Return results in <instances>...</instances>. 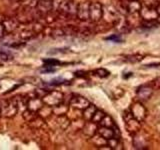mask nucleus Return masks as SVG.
Returning a JSON list of instances; mask_svg holds the SVG:
<instances>
[{
    "instance_id": "obj_15",
    "label": "nucleus",
    "mask_w": 160,
    "mask_h": 150,
    "mask_svg": "<svg viewBox=\"0 0 160 150\" xmlns=\"http://www.w3.org/2000/svg\"><path fill=\"white\" fill-rule=\"evenodd\" d=\"M43 106H44V103L42 101V99L38 98V97L29 98L27 100V103H26L27 109L31 110V111H34V112H38Z\"/></svg>"
},
{
    "instance_id": "obj_14",
    "label": "nucleus",
    "mask_w": 160,
    "mask_h": 150,
    "mask_svg": "<svg viewBox=\"0 0 160 150\" xmlns=\"http://www.w3.org/2000/svg\"><path fill=\"white\" fill-rule=\"evenodd\" d=\"M19 22L17 21L16 18H11V17H6L4 19V21L2 22L4 32L6 34H11L14 32L19 26Z\"/></svg>"
},
{
    "instance_id": "obj_39",
    "label": "nucleus",
    "mask_w": 160,
    "mask_h": 150,
    "mask_svg": "<svg viewBox=\"0 0 160 150\" xmlns=\"http://www.w3.org/2000/svg\"><path fill=\"white\" fill-rule=\"evenodd\" d=\"M158 66H160V63H151V64L145 65V67H147V68H150V67H158Z\"/></svg>"
},
{
    "instance_id": "obj_22",
    "label": "nucleus",
    "mask_w": 160,
    "mask_h": 150,
    "mask_svg": "<svg viewBox=\"0 0 160 150\" xmlns=\"http://www.w3.org/2000/svg\"><path fill=\"white\" fill-rule=\"evenodd\" d=\"M56 121H57L58 126L61 128L62 130L67 129V127L70 125V120L66 116V114H64V115H58Z\"/></svg>"
},
{
    "instance_id": "obj_6",
    "label": "nucleus",
    "mask_w": 160,
    "mask_h": 150,
    "mask_svg": "<svg viewBox=\"0 0 160 150\" xmlns=\"http://www.w3.org/2000/svg\"><path fill=\"white\" fill-rule=\"evenodd\" d=\"M0 110H1V116L6 118H12L17 114L18 106L12 99H9L3 102V104L0 106Z\"/></svg>"
},
{
    "instance_id": "obj_4",
    "label": "nucleus",
    "mask_w": 160,
    "mask_h": 150,
    "mask_svg": "<svg viewBox=\"0 0 160 150\" xmlns=\"http://www.w3.org/2000/svg\"><path fill=\"white\" fill-rule=\"evenodd\" d=\"M45 105L49 107H54L61 104L64 99V94L58 90H49V91L41 98Z\"/></svg>"
},
{
    "instance_id": "obj_34",
    "label": "nucleus",
    "mask_w": 160,
    "mask_h": 150,
    "mask_svg": "<svg viewBox=\"0 0 160 150\" xmlns=\"http://www.w3.org/2000/svg\"><path fill=\"white\" fill-rule=\"evenodd\" d=\"M105 40H107V41H112L115 43H121L122 42V38L118 34H114V35H111V36H109V37H106Z\"/></svg>"
},
{
    "instance_id": "obj_41",
    "label": "nucleus",
    "mask_w": 160,
    "mask_h": 150,
    "mask_svg": "<svg viewBox=\"0 0 160 150\" xmlns=\"http://www.w3.org/2000/svg\"><path fill=\"white\" fill-rule=\"evenodd\" d=\"M155 10H156V12L158 14V16H160V2L156 5V7H155Z\"/></svg>"
},
{
    "instance_id": "obj_21",
    "label": "nucleus",
    "mask_w": 160,
    "mask_h": 150,
    "mask_svg": "<svg viewBox=\"0 0 160 150\" xmlns=\"http://www.w3.org/2000/svg\"><path fill=\"white\" fill-rule=\"evenodd\" d=\"M143 59H144V55L139 54V53H135V54H130V55H127V56H125L124 61L134 64V63H138L140 61H142Z\"/></svg>"
},
{
    "instance_id": "obj_5",
    "label": "nucleus",
    "mask_w": 160,
    "mask_h": 150,
    "mask_svg": "<svg viewBox=\"0 0 160 150\" xmlns=\"http://www.w3.org/2000/svg\"><path fill=\"white\" fill-rule=\"evenodd\" d=\"M129 110H130V112H131L132 116L134 118H136L140 122H143L147 117V114H148L147 109L141 101H137L133 103Z\"/></svg>"
},
{
    "instance_id": "obj_1",
    "label": "nucleus",
    "mask_w": 160,
    "mask_h": 150,
    "mask_svg": "<svg viewBox=\"0 0 160 150\" xmlns=\"http://www.w3.org/2000/svg\"><path fill=\"white\" fill-rule=\"evenodd\" d=\"M77 5L78 3L74 0H62L58 4L57 12L66 19H74L77 14Z\"/></svg>"
},
{
    "instance_id": "obj_24",
    "label": "nucleus",
    "mask_w": 160,
    "mask_h": 150,
    "mask_svg": "<svg viewBox=\"0 0 160 150\" xmlns=\"http://www.w3.org/2000/svg\"><path fill=\"white\" fill-rule=\"evenodd\" d=\"M99 125L100 126H105V127H110V128H114L116 125H115L113 119L109 116V115H106L105 114V116L102 118L101 121L99 122Z\"/></svg>"
},
{
    "instance_id": "obj_19",
    "label": "nucleus",
    "mask_w": 160,
    "mask_h": 150,
    "mask_svg": "<svg viewBox=\"0 0 160 150\" xmlns=\"http://www.w3.org/2000/svg\"><path fill=\"white\" fill-rule=\"evenodd\" d=\"M97 133L102 136L104 139H110L112 137H115V133H114V129L110 128V127H105V126H99L97 128Z\"/></svg>"
},
{
    "instance_id": "obj_45",
    "label": "nucleus",
    "mask_w": 160,
    "mask_h": 150,
    "mask_svg": "<svg viewBox=\"0 0 160 150\" xmlns=\"http://www.w3.org/2000/svg\"><path fill=\"white\" fill-rule=\"evenodd\" d=\"M121 1H123V2H128V1H130V0H121Z\"/></svg>"
},
{
    "instance_id": "obj_3",
    "label": "nucleus",
    "mask_w": 160,
    "mask_h": 150,
    "mask_svg": "<svg viewBox=\"0 0 160 150\" xmlns=\"http://www.w3.org/2000/svg\"><path fill=\"white\" fill-rule=\"evenodd\" d=\"M123 119L125 122V128H126L127 132H129V134L134 136L135 134L140 132V130H141V122L132 116L130 110H127V111L124 112Z\"/></svg>"
},
{
    "instance_id": "obj_43",
    "label": "nucleus",
    "mask_w": 160,
    "mask_h": 150,
    "mask_svg": "<svg viewBox=\"0 0 160 150\" xmlns=\"http://www.w3.org/2000/svg\"><path fill=\"white\" fill-rule=\"evenodd\" d=\"M156 22H157L158 24H160V16H158V17H157V19H156Z\"/></svg>"
},
{
    "instance_id": "obj_36",
    "label": "nucleus",
    "mask_w": 160,
    "mask_h": 150,
    "mask_svg": "<svg viewBox=\"0 0 160 150\" xmlns=\"http://www.w3.org/2000/svg\"><path fill=\"white\" fill-rule=\"evenodd\" d=\"M43 29H44V26L43 25L40 23V22H38L37 21V23H35L34 24V26H33V28H32V30H33V32L35 33V34H38V33H40V32H42L43 31Z\"/></svg>"
},
{
    "instance_id": "obj_12",
    "label": "nucleus",
    "mask_w": 160,
    "mask_h": 150,
    "mask_svg": "<svg viewBox=\"0 0 160 150\" xmlns=\"http://www.w3.org/2000/svg\"><path fill=\"white\" fill-rule=\"evenodd\" d=\"M140 16L144 20V21H156L158 17V14L156 12L155 8L149 7V6H142L140 9Z\"/></svg>"
},
{
    "instance_id": "obj_7",
    "label": "nucleus",
    "mask_w": 160,
    "mask_h": 150,
    "mask_svg": "<svg viewBox=\"0 0 160 150\" xmlns=\"http://www.w3.org/2000/svg\"><path fill=\"white\" fill-rule=\"evenodd\" d=\"M103 6L99 2H90L89 5V20L92 22H98L102 19Z\"/></svg>"
},
{
    "instance_id": "obj_17",
    "label": "nucleus",
    "mask_w": 160,
    "mask_h": 150,
    "mask_svg": "<svg viewBox=\"0 0 160 150\" xmlns=\"http://www.w3.org/2000/svg\"><path fill=\"white\" fill-rule=\"evenodd\" d=\"M142 7V4L140 3L138 0H130V1L126 2V6H125V9H126V12L129 14H134L140 11V9Z\"/></svg>"
},
{
    "instance_id": "obj_33",
    "label": "nucleus",
    "mask_w": 160,
    "mask_h": 150,
    "mask_svg": "<svg viewBox=\"0 0 160 150\" xmlns=\"http://www.w3.org/2000/svg\"><path fill=\"white\" fill-rule=\"evenodd\" d=\"M12 59H13V56L10 53L0 50V60H2V61H10V60H12Z\"/></svg>"
},
{
    "instance_id": "obj_35",
    "label": "nucleus",
    "mask_w": 160,
    "mask_h": 150,
    "mask_svg": "<svg viewBox=\"0 0 160 150\" xmlns=\"http://www.w3.org/2000/svg\"><path fill=\"white\" fill-rule=\"evenodd\" d=\"M43 62L45 63V65H48V66H57L58 64H60V62L57 59L54 58H48V59H43Z\"/></svg>"
},
{
    "instance_id": "obj_44",
    "label": "nucleus",
    "mask_w": 160,
    "mask_h": 150,
    "mask_svg": "<svg viewBox=\"0 0 160 150\" xmlns=\"http://www.w3.org/2000/svg\"><path fill=\"white\" fill-rule=\"evenodd\" d=\"M10 1H11V2H19L20 0H10Z\"/></svg>"
},
{
    "instance_id": "obj_32",
    "label": "nucleus",
    "mask_w": 160,
    "mask_h": 150,
    "mask_svg": "<svg viewBox=\"0 0 160 150\" xmlns=\"http://www.w3.org/2000/svg\"><path fill=\"white\" fill-rule=\"evenodd\" d=\"M148 84L152 87L153 90H157V91H160V77H157V78L153 79L152 81H150Z\"/></svg>"
},
{
    "instance_id": "obj_18",
    "label": "nucleus",
    "mask_w": 160,
    "mask_h": 150,
    "mask_svg": "<svg viewBox=\"0 0 160 150\" xmlns=\"http://www.w3.org/2000/svg\"><path fill=\"white\" fill-rule=\"evenodd\" d=\"M97 128H98V126L96 123H94L92 121H86V123H85L84 127H83V132L86 136L91 138L94 134H96Z\"/></svg>"
},
{
    "instance_id": "obj_20",
    "label": "nucleus",
    "mask_w": 160,
    "mask_h": 150,
    "mask_svg": "<svg viewBox=\"0 0 160 150\" xmlns=\"http://www.w3.org/2000/svg\"><path fill=\"white\" fill-rule=\"evenodd\" d=\"M96 110H97L96 106L90 103L88 107H86L84 110H82V111H83V113H82L83 119L85 120V121H91V119H92L93 115H94V113H95Z\"/></svg>"
},
{
    "instance_id": "obj_9",
    "label": "nucleus",
    "mask_w": 160,
    "mask_h": 150,
    "mask_svg": "<svg viewBox=\"0 0 160 150\" xmlns=\"http://www.w3.org/2000/svg\"><path fill=\"white\" fill-rule=\"evenodd\" d=\"M153 91L154 90L149 84L141 85V86L138 87L136 90V97L138 99V101H141V102L147 101V100H149V98L152 96Z\"/></svg>"
},
{
    "instance_id": "obj_30",
    "label": "nucleus",
    "mask_w": 160,
    "mask_h": 150,
    "mask_svg": "<svg viewBox=\"0 0 160 150\" xmlns=\"http://www.w3.org/2000/svg\"><path fill=\"white\" fill-rule=\"evenodd\" d=\"M65 31H64V29L63 28H55L52 30V32H51V36L53 38H59V37H63L65 36Z\"/></svg>"
},
{
    "instance_id": "obj_2",
    "label": "nucleus",
    "mask_w": 160,
    "mask_h": 150,
    "mask_svg": "<svg viewBox=\"0 0 160 150\" xmlns=\"http://www.w3.org/2000/svg\"><path fill=\"white\" fill-rule=\"evenodd\" d=\"M39 16V14L37 12L36 8H31L28 6H24L22 5V7L20 8L17 13H16V18L17 21L19 23L22 24H29L35 21V19Z\"/></svg>"
},
{
    "instance_id": "obj_11",
    "label": "nucleus",
    "mask_w": 160,
    "mask_h": 150,
    "mask_svg": "<svg viewBox=\"0 0 160 150\" xmlns=\"http://www.w3.org/2000/svg\"><path fill=\"white\" fill-rule=\"evenodd\" d=\"M89 5L90 2L88 1L78 3L76 18H78L80 21H87V20H89Z\"/></svg>"
},
{
    "instance_id": "obj_42",
    "label": "nucleus",
    "mask_w": 160,
    "mask_h": 150,
    "mask_svg": "<svg viewBox=\"0 0 160 150\" xmlns=\"http://www.w3.org/2000/svg\"><path fill=\"white\" fill-rule=\"evenodd\" d=\"M5 18H6V17H5V16H3V15L0 14V24H2V22L4 21V19H5Z\"/></svg>"
},
{
    "instance_id": "obj_8",
    "label": "nucleus",
    "mask_w": 160,
    "mask_h": 150,
    "mask_svg": "<svg viewBox=\"0 0 160 150\" xmlns=\"http://www.w3.org/2000/svg\"><path fill=\"white\" fill-rule=\"evenodd\" d=\"M54 0H38L36 5V10L39 16H44L50 12H52Z\"/></svg>"
},
{
    "instance_id": "obj_40",
    "label": "nucleus",
    "mask_w": 160,
    "mask_h": 150,
    "mask_svg": "<svg viewBox=\"0 0 160 150\" xmlns=\"http://www.w3.org/2000/svg\"><path fill=\"white\" fill-rule=\"evenodd\" d=\"M4 28H3V25L2 24H0V37H3L4 36Z\"/></svg>"
},
{
    "instance_id": "obj_23",
    "label": "nucleus",
    "mask_w": 160,
    "mask_h": 150,
    "mask_svg": "<svg viewBox=\"0 0 160 150\" xmlns=\"http://www.w3.org/2000/svg\"><path fill=\"white\" fill-rule=\"evenodd\" d=\"M69 111V108L66 106V105H62V104H59L57 106H54L52 107V113L55 115H64V114H67Z\"/></svg>"
},
{
    "instance_id": "obj_46",
    "label": "nucleus",
    "mask_w": 160,
    "mask_h": 150,
    "mask_svg": "<svg viewBox=\"0 0 160 150\" xmlns=\"http://www.w3.org/2000/svg\"><path fill=\"white\" fill-rule=\"evenodd\" d=\"M0 117H1V110H0Z\"/></svg>"
},
{
    "instance_id": "obj_28",
    "label": "nucleus",
    "mask_w": 160,
    "mask_h": 150,
    "mask_svg": "<svg viewBox=\"0 0 160 150\" xmlns=\"http://www.w3.org/2000/svg\"><path fill=\"white\" fill-rule=\"evenodd\" d=\"M105 116V113L103 112V111H101V110H96L95 111V113H94V115H93V117H92V119H91V121L92 122H94V123H96L97 125L99 124V122L101 121L102 120V118Z\"/></svg>"
},
{
    "instance_id": "obj_31",
    "label": "nucleus",
    "mask_w": 160,
    "mask_h": 150,
    "mask_svg": "<svg viewBox=\"0 0 160 150\" xmlns=\"http://www.w3.org/2000/svg\"><path fill=\"white\" fill-rule=\"evenodd\" d=\"M37 1H38V0H20L19 3H21V5H24V6H28V7H31V8H36Z\"/></svg>"
},
{
    "instance_id": "obj_38",
    "label": "nucleus",
    "mask_w": 160,
    "mask_h": 150,
    "mask_svg": "<svg viewBox=\"0 0 160 150\" xmlns=\"http://www.w3.org/2000/svg\"><path fill=\"white\" fill-rule=\"evenodd\" d=\"M144 28H154L156 27V24H155V21H144L142 23Z\"/></svg>"
},
{
    "instance_id": "obj_10",
    "label": "nucleus",
    "mask_w": 160,
    "mask_h": 150,
    "mask_svg": "<svg viewBox=\"0 0 160 150\" xmlns=\"http://www.w3.org/2000/svg\"><path fill=\"white\" fill-rule=\"evenodd\" d=\"M70 106L74 109L77 110H84L86 107L89 106V100L87 98H85L83 96H80V95H73L72 98L70 99Z\"/></svg>"
},
{
    "instance_id": "obj_26",
    "label": "nucleus",
    "mask_w": 160,
    "mask_h": 150,
    "mask_svg": "<svg viewBox=\"0 0 160 150\" xmlns=\"http://www.w3.org/2000/svg\"><path fill=\"white\" fill-rule=\"evenodd\" d=\"M22 116H23L25 121H26V122H30V121H32L33 119L36 118L38 116V114H37V112H34V111H31V110H29V109H26L23 112Z\"/></svg>"
},
{
    "instance_id": "obj_27",
    "label": "nucleus",
    "mask_w": 160,
    "mask_h": 150,
    "mask_svg": "<svg viewBox=\"0 0 160 150\" xmlns=\"http://www.w3.org/2000/svg\"><path fill=\"white\" fill-rule=\"evenodd\" d=\"M34 34L35 33L33 32V30L24 29V30H22L21 32H20L19 37L21 38L22 40H29V39H31L34 36Z\"/></svg>"
},
{
    "instance_id": "obj_37",
    "label": "nucleus",
    "mask_w": 160,
    "mask_h": 150,
    "mask_svg": "<svg viewBox=\"0 0 160 150\" xmlns=\"http://www.w3.org/2000/svg\"><path fill=\"white\" fill-rule=\"evenodd\" d=\"M56 71V69L53 68V66H48V65H45V66L41 69L42 73H53Z\"/></svg>"
},
{
    "instance_id": "obj_13",
    "label": "nucleus",
    "mask_w": 160,
    "mask_h": 150,
    "mask_svg": "<svg viewBox=\"0 0 160 150\" xmlns=\"http://www.w3.org/2000/svg\"><path fill=\"white\" fill-rule=\"evenodd\" d=\"M102 18H105V20L108 22L111 23H116L117 20L120 18L117 10L112 6H107V7H103V15Z\"/></svg>"
},
{
    "instance_id": "obj_25",
    "label": "nucleus",
    "mask_w": 160,
    "mask_h": 150,
    "mask_svg": "<svg viewBox=\"0 0 160 150\" xmlns=\"http://www.w3.org/2000/svg\"><path fill=\"white\" fill-rule=\"evenodd\" d=\"M92 138V142L96 145V146L99 148V147H101L103 146V145H106L107 144V140L106 139H104L102 136H100V135L96 132V134H94L93 136L91 137Z\"/></svg>"
},
{
    "instance_id": "obj_29",
    "label": "nucleus",
    "mask_w": 160,
    "mask_h": 150,
    "mask_svg": "<svg viewBox=\"0 0 160 150\" xmlns=\"http://www.w3.org/2000/svg\"><path fill=\"white\" fill-rule=\"evenodd\" d=\"M94 73H95V75H97V76L100 78H106L109 76V74H110V72L108 71V70L104 69V68H98V69L95 70Z\"/></svg>"
},
{
    "instance_id": "obj_16",
    "label": "nucleus",
    "mask_w": 160,
    "mask_h": 150,
    "mask_svg": "<svg viewBox=\"0 0 160 150\" xmlns=\"http://www.w3.org/2000/svg\"><path fill=\"white\" fill-rule=\"evenodd\" d=\"M133 145L136 149H146L148 146V140L140 135V132L133 136Z\"/></svg>"
}]
</instances>
